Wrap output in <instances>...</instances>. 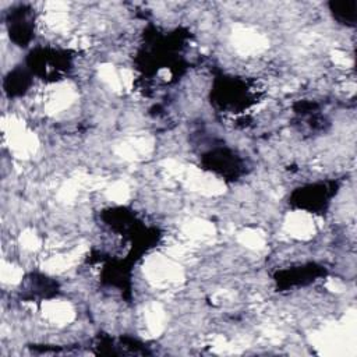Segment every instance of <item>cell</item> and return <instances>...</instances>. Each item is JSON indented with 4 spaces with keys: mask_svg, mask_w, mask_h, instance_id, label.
<instances>
[{
    "mask_svg": "<svg viewBox=\"0 0 357 357\" xmlns=\"http://www.w3.org/2000/svg\"><path fill=\"white\" fill-rule=\"evenodd\" d=\"M33 77L46 82L63 79L73 68V54L68 50L36 46L29 50L24 63Z\"/></svg>",
    "mask_w": 357,
    "mask_h": 357,
    "instance_id": "cell-1",
    "label": "cell"
},
{
    "mask_svg": "<svg viewBox=\"0 0 357 357\" xmlns=\"http://www.w3.org/2000/svg\"><path fill=\"white\" fill-rule=\"evenodd\" d=\"M337 191L339 183L336 180L308 183L291 191L289 195V205L294 209H301L308 213L324 215Z\"/></svg>",
    "mask_w": 357,
    "mask_h": 357,
    "instance_id": "cell-2",
    "label": "cell"
},
{
    "mask_svg": "<svg viewBox=\"0 0 357 357\" xmlns=\"http://www.w3.org/2000/svg\"><path fill=\"white\" fill-rule=\"evenodd\" d=\"M205 170L222 177L223 180L236 181L247 173V162L233 148L227 145H215L199 156Z\"/></svg>",
    "mask_w": 357,
    "mask_h": 357,
    "instance_id": "cell-3",
    "label": "cell"
},
{
    "mask_svg": "<svg viewBox=\"0 0 357 357\" xmlns=\"http://www.w3.org/2000/svg\"><path fill=\"white\" fill-rule=\"evenodd\" d=\"M4 25L10 40L25 49L31 45L36 31V13L28 3H17L6 11Z\"/></svg>",
    "mask_w": 357,
    "mask_h": 357,
    "instance_id": "cell-4",
    "label": "cell"
},
{
    "mask_svg": "<svg viewBox=\"0 0 357 357\" xmlns=\"http://www.w3.org/2000/svg\"><path fill=\"white\" fill-rule=\"evenodd\" d=\"M211 99L222 110L234 113V110L237 112L248 106L251 102V89L245 81L237 77H216L211 91Z\"/></svg>",
    "mask_w": 357,
    "mask_h": 357,
    "instance_id": "cell-5",
    "label": "cell"
},
{
    "mask_svg": "<svg viewBox=\"0 0 357 357\" xmlns=\"http://www.w3.org/2000/svg\"><path fill=\"white\" fill-rule=\"evenodd\" d=\"M325 275H326V269L324 266L315 262H307V264H298V265L279 269L273 275V280L276 283V287L280 289L282 291L293 287L307 286Z\"/></svg>",
    "mask_w": 357,
    "mask_h": 357,
    "instance_id": "cell-6",
    "label": "cell"
},
{
    "mask_svg": "<svg viewBox=\"0 0 357 357\" xmlns=\"http://www.w3.org/2000/svg\"><path fill=\"white\" fill-rule=\"evenodd\" d=\"M21 296L28 300H43L59 294L60 286L46 275L31 272L21 283Z\"/></svg>",
    "mask_w": 357,
    "mask_h": 357,
    "instance_id": "cell-7",
    "label": "cell"
},
{
    "mask_svg": "<svg viewBox=\"0 0 357 357\" xmlns=\"http://www.w3.org/2000/svg\"><path fill=\"white\" fill-rule=\"evenodd\" d=\"M33 84V75L24 64L10 70L3 78V91L10 99L24 96Z\"/></svg>",
    "mask_w": 357,
    "mask_h": 357,
    "instance_id": "cell-8",
    "label": "cell"
},
{
    "mask_svg": "<svg viewBox=\"0 0 357 357\" xmlns=\"http://www.w3.org/2000/svg\"><path fill=\"white\" fill-rule=\"evenodd\" d=\"M329 14L333 21L346 28L356 26L357 1L356 0H332L328 3Z\"/></svg>",
    "mask_w": 357,
    "mask_h": 357,
    "instance_id": "cell-9",
    "label": "cell"
}]
</instances>
